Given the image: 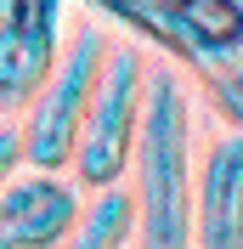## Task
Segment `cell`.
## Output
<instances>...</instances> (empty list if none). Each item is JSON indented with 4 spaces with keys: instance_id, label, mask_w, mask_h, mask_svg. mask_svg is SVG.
<instances>
[{
    "instance_id": "6da1fadb",
    "label": "cell",
    "mask_w": 243,
    "mask_h": 249,
    "mask_svg": "<svg viewBox=\"0 0 243 249\" xmlns=\"http://www.w3.org/2000/svg\"><path fill=\"white\" fill-rule=\"evenodd\" d=\"M192 113L187 85L175 74H153V102L136 153V238L141 249H192V210H198V170L187 164Z\"/></svg>"
},
{
    "instance_id": "7a4b0ae2",
    "label": "cell",
    "mask_w": 243,
    "mask_h": 249,
    "mask_svg": "<svg viewBox=\"0 0 243 249\" xmlns=\"http://www.w3.org/2000/svg\"><path fill=\"white\" fill-rule=\"evenodd\" d=\"M85 6L198 68V79L243 62V0H85Z\"/></svg>"
},
{
    "instance_id": "3957f363",
    "label": "cell",
    "mask_w": 243,
    "mask_h": 249,
    "mask_svg": "<svg viewBox=\"0 0 243 249\" xmlns=\"http://www.w3.org/2000/svg\"><path fill=\"white\" fill-rule=\"evenodd\" d=\"M102 68H107V40L102 29H79L62 51L51 85L29 102L23 113V164L29 170H46L57 176L62 164H74L79 153V136H85V119H91V102H96V85H102Z\"/></svg>"
},
{
    "instance_id": "277c9868",
    "label": "cell",
    "mask_w": 243,
    "mask_h": 249,
    "mask_svg": "<svg viewBox=\"0 0 243 249\" xmlns=\"http://www.w3.org/2000/svg\"><path fill=\"white\" fill-rule=\"evenodd\" d=\"M147 102H153V74L141 51H113L96 85L91 119L74 153V176L91 193H113L124 181V170H136L141 153V124H147Z\"/></svg>"
},
{
    "instance_id": "5b68a950",
    "label": "cell",
    "mask_w": 243,
    "mask_h": 249,
    "mask_svg": "<svg viewBox=\"0 0 243 249\" xmlns=\"http://www.w3.org/2000/svg\"><path fill=\"white\" fill-rule=\"evenodd\" d=\"M62 62V0H0V102L29 113Z\"/></svg>"
},
{
    "instance_id": "8992f818",
    "label": "cell",
    "mask_w": 243,
    "mask_h": 249,
    "mask_svg": "<svg viewBox=\"0 0 243 249\" xmlns=\"http://www.w3.org/2000/svg\"><path fill=\"white\" fill-rule=\"evenodd\" d=\"M85 204L62 176L23 170L0 187V249H68Z\"/></svg>"
},
{
    "instance_id": "52a82bcc",
    "label": "cell",
    "mask_w": 243,
    "mask_h": 249,
    "mask_svg": "<svg viewBox=\"0 0 243 249\" xmlns=\"http://www.w3.org/2000/svg\"><path fill=\"white\" fill-rule=\"evenodd\" d=\"M192 249H243V136H221L198 164Z\"/></svg>"
},
{
    "instance_id": "ba28073f",
    "label": "cell",
    "mask_w": 243,
    "mask_h": 249,
    "mask_svg": "<svg viewBox=\"0 0 243 249\" xmlns=\"http://www.w3.org/2000/svg\"><path fill=\"white\" fill-rule=\"evenodd\" d=\"M141 221V204L136 193H124V187H113V193H96V204L85 210V221H79V232L68 249H119L124 238L136 232Z\"/></svg>"
},
{
    "instance_id": "9c48e42d",
    "label": "cell",
    "mask_w": 243,
    "mask_h": 249,
    "mask_svg": "<svg viewBox=\"0 0 243 249\" xmlns=\"http://www.w3.org/2000/svg\"><path fill=\"white\" fill-rule=\"evenodd\" d=\"M204 91H209V102L221 108V119L232 124V136H243V62L209 74V79H204Z\"/></svg>"
}]
</instances>
